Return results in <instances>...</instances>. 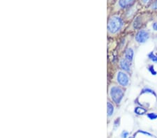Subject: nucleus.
<instances>
[{"mask_svg": "<svg viewBox=\"0 0 157 138\" xmlns=\"http://www.w3.org/2000/svg\"><path fill=\"white\" fill-rule=\"evenodd\" d=\"M124 24V20L120 16L115 15L109 19L108 23V29L110 33L116 34L122 29Z\"/></svg>", "mask_w": 157, "mask_h": 138, "instance_id": "nucleus-1", "label": "nucleus"}, {"mask_svg": "<svg viewBox=\"0 0 157 138\" xmlns=\"http://www.w3.org/2000/svg\"><path fill=\"white\" fill-rule=\"evenodd\" d=\"M124 93L123 89L119 87H113L110 89V96L113 100V101L116 104L120 103V102L122 100Z\"/></svg>", "mask_w": 157, "mask_h": 138, "instance_id": "nucleus-2", "label": "nucleus"}, {"mask_svg": "<svg viewBox=\"0 0 157 138\" xmlns=\"http://www.w3.org/2000/svg\"><path fill=\"white\" fill-rule=\"evenodd\" d=\"M150 16L147 13H144V14H140L138 15V16H136L134 17L133 21L132 22V26L133 29H138L141 27L142 25L144 24L146 21H147L149 19Z\"/></svg>", "mask_w": 157, "mask_h": 138, "instance_id": "nucleus-3", "label": "nucleus"}, {"mask_svg": "<svg viewBox=\"0 0 157 138\" xmlns=\"http://www.w3.org/2000/svg\"><path fill=\"white\" fill-rule=\"evenodd\" d=\"M137 2V0H117L115 4V9L117 10H124L130 8L133 4Z\"/></svg>", "mask_w": 157, "mask_h": 138, "instance_id": "nucleus-4", "label": "nucleus"}, {"mask_svg": "<svg viewBox=\"0 0 157 138\" xmlns=\"http://www.w3.org/2000/svg\"><path fill=\"white\" fill-rule=\"evenodd\" d=\"M150 37L149 32L145 29H140L136 35V41L139 43H144Z\"/></svg>", "mask_w": 157, "mask_h": 138, "instance_id": "nucleus-5", "label": "nucleus"}, {"mask_svg": "<svg viewBox=\"0 0 157 138\" xmlns=\"http://www.w3.org/2000/svg\"><path fill=\"white\" fill-rule=\"evenodd\" d=\"M139 9V4L136 2L135 4H133L130 8L126 9L124 13V16L126 19H131L133 17H136V15L137 14Z\"/></svg>", "mask_w": 157, "mask_h": 138, "instance_id": "nucleus-6", "label": "nucleus"}, {"mask_svg": "<svg viewBox=\"0 0 157 138\" xmlns=\"http://www.w3.org/2000/svg\"><path fill=\"white\" fill-rule=\"evenodd\" d=\"M117 80L118 83L122 87L128 86L129 84V81H130V80H129L128 75L126 74V73L123 71H120L118 73Z\"/></svg>", "mask_w": 157, "mask_h": 138, "instance_id": "nucleus-7", "label": "nucleus"}, {"mask_svg": "<svg viewBox=\"0 0 157 138\" xmlns=\"http://www.w3.org/2000/svg\"><path fill=\"white\" fill-rule=\"evenodd\" d=\"M131 63L128 62V60H126L125 58L121 59L120 61V67L121 69L124 70V71L129 72L131 71Z\"/></svg>", "mask_w": 157, "mask_h": 138, "instance_id": "nucleus-8", "label": "nucleus"}, {"mask_svg": "<svg viewBox=\"0 0 157 138\" xmlns=\"http://www.w3.org/2000/svg\"><path fill=\"white\" fill-rule=\"evenodd\" d=\"M134 57V51L132 48H128L125 51V59L128 62H131L133 61Z\"/></svg>", "mask_w": 157, "mask_h": 138, "instance_id": "nucleus-9", "label": "nucleus"}, {"mask_svg": "<svg viewBox=\"0 0 157 138\" xmlns=\"http://www.w3.org/2000/svg\"><path fill=\"white\" fill-rule=\"evenodd\" d=\"M154 0H138V3L140 5V6L143 7H147L150 5Z\"/></svg>", "mask_w": 157, "mask_h": 138, "instance_id": "nucleus-10", "label": "nucleus"}, {"mask_svg": "<svg viewBox=\"0 0 157 138\" xmlns=\"http://www.w3.org/2000/svg\"><path fill=\"white\" fill-rule=\"evenodd\" d=\"M147 10L151 12H157V0L154 1L147 7Z\"/></svg>", "mask_w": 157, "mask_h": 138, "instance_id": "nucleus-11", "label": "nucleus"}, {"mask_svg": "<svg viewBox=\"0 0 157 138\" xmlns=\"http://www.w3.org/2000/svg\"><path fill=\"white\" fill-rule=\"evenodd\" d=\"M114 112V107L113 105L110 103H108V116H111L113 114Z\"/></svg>", "mask_w": 157, "mask_h": 138, "instance_id": "nucleus-12", "label": "nucleus"}, {"mask_svg": "<svg viewBox=\"0 0 157 138\" xmlns=\"http://www.w3.org/2000/svg\"><path fill=\"white\" fill-rule=\"evenodd\" d=\"M149 57H150V59L152 60L153 62H157V57L156 56H154L152 53H151L150 54H149Z\"/></svg>", "mask_w": 157, "mask_h": 138, "instance_id": "nucleus-13", "label": "nucleus"}, {"mask_svg": "<svg viewBox=\"0 0 157 138\" xmlns=\"http://www.w3.org/2000/svg\"><path fill=\"white\" fill-rule=\"evenodd\" d=\"M152 29L155 32H157V21L153 22V24H152Z\"/></svg>", "mask_w": 157, "mask_h": 138, "instance_id": "nucleus-14", "label": "nucleus"}, {"mask_svg": "<svg viewBox=\"0 0 157 138\" xmlns=\"http://www.w3.org/2000/svg\"><path fill=\"white\" fill-rule=\"evenodd\" d=\"M128 135V132H124L123 134H122V137L123 138H125L126 136H127Z\"/></svg>", "mask_w": 157, "mask_h": 138, "instance_id": "nucleus-15", "label": "nucleus"}, {"mask_svg": "<svg viewBox=\"0 0 157 138\" xmlns=\"http://www.w3.org/2000/svg\"><path fill=\"white\" fill-rule=\"evenodd\" d=\"M156 41H157V35H156Z\"/></svg>", "mask_w": 157, "mask_h": 138, "instance_id": "nucleus-16", "label": "nucleus"}]
</instances>
